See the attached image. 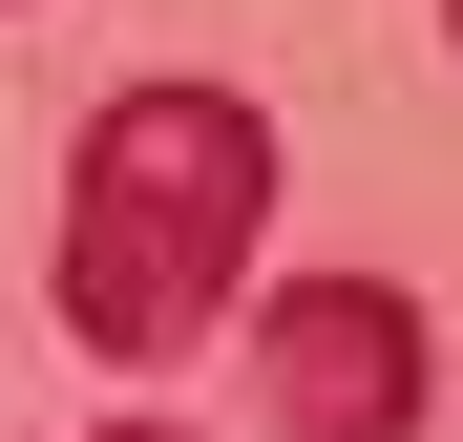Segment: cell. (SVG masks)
Returning a JSON list of instances; mask_svg holds the SVG:
<instances>
[{
  "label": "cell",
  "instance_id": "cell-1",
  "mask_svg": "<svg viewBox=\"0 0 463 442\" xmlns=\"http://www.w3.org/2000/svg\"><path fill=\"white\" fill-rule=\"evenodd\" d=\"M253 232H274V106H232V85L85 106V147H63V337L106 380H169L253 295Z\"/></svg>",
  "mask_w": 463,
  "mask_h": 442
},
{
  "label": "cell",
  "instance_id": "cell-2",
  "mask_svg": "<svg viewBox=\"0 0 463 442\" xmlns=\"http://www.w3.org/2000/svg\"><path fill=\"white\" fill-rule=\"evenodd\" d=\"M253 400H274V442H421V400H442L421 295L401 274H295L253 316Z\"/></svg>",
  "mask_w": 463,
  "mask_h": 442
},
{
  "label": "cell",
  "instance_id": "cell-3",
  "mask_svg": "<svg viewBox=\"0 0 463 442\" xmlns=\"http://www.w3.org/2000/svg\"><path fill=\"white\" fill-rule=\"evenodd\" d=\"M106 442H190V421H106Z\"/></svg>",
  "mask_w": 463,
  "mask_h": 442
},
{
  "label": "cell",
  "instance_id": "cell-4",
  "mask_svg": "<svg viewBox=\"0 0 463 442\" xmlns=\"http://www.w3.org/2000/svg\"><path fill=\"white\" fill-rule=\"evenodd\" d=\"M442 42H463V0H442Z\"/></svg>",
  "mask_w": 463,
  "mask_h": 442
}]
</instances>
